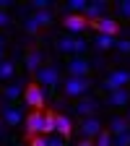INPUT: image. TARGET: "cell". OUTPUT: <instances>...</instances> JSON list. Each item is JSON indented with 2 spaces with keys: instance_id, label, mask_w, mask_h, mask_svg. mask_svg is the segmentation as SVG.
<instances>
[{
  "instance_id": "1",
  "label": "cell",
  "mask_w": 130,
  "mask_h": 146,
  "mask_svg": "<svg viewBox=\"0 0 130 146\" xmlns=\"http://www.w3.org/2000/svg\"><path fill=\"white\" fill-rule=\"evenodd\" d=\"M96 81L91 78V76H65L60 81V89H63V97H70V99H81L88 94V89L94 86Z\"/></svg>"
},
{
  "instance_id": "2",
  "label": "cell",
  "mask_w": 130,
  "mask_h": 146,
  "mask_svg": "<svg viewBox=\"0 0 130 146\" xmlns=\"http://www.w3.org/2000/svg\"><path fill=\"white\" fill-rule=\"evenodd\" d=\"M125 84H130V70L115 68V70L99 84V89H102V94H112V91H117V89H125Z\"/></svg>"
},
{
  "instance_id": "3",
  "label": "cell",
  "mask_w": 130,
  "mask_h": 146,
  "mask_svg": "<svg viewBox=\"0 0 130 146\" xmlns=\"http://www.w3.org/2000/svg\"><path fill=\"white\" fill-rule=\"evenodd\" d=\"M34 81L36 84H44V89H55V86H60V68L55 65V63H44L39 70L34 73Z\"/></svg>"
},
{
  "instance_id": "4",
  "label": "cell",
  "mask_w": 130,
  "mask_h": 146,
  "mask_svg": "<svg viewBox=\"0 0 130 146\" xmlns=\"http://www.w3.org/2000/svg\"><path fill=\"white\" fill-rule=\"evenodd\" d=\"M24 104H29L31 110H39V112H42V110L47 107V91L36 84V81L29 84L26 91H24Z\"/></svg>"
},
{
  "instance_id": "5",
  "label": "cell",
  "mask_w": 130,
  "mask_h": 146,
  "mask_svg": "<svg viewBox=\"0 0 130 146\" xmlns=\"http://www.w3.org/2000/svg\"><path fill=\"white\" fill-rule=\"evenodd\" d=\"M102 104L109 110H127L130 107V89H117L112 94H104Z\"/></svg>"
},
{
  "instance_id": "6",
  "label": "cell",
  "mask_w": 130,
  "mask_h": 146,
  "mask_svg": "<svg viewBox=\"0 0 130 146\" xmlns=\"http://www.w3.org/2000/svg\"><path fill=\"white\" fill-rule=\"evenodd\" d=\"M78 131H81V136H83V138H96V136L104 131V123H102V117H99V115H88V117H81Z\"/></svg>"
},
{
  "instance_id": "7",
  "label": "cell",
  "mask_w": 130,
  "mask_h": 146,
  "mask_svg": "<svg viewBox=\"0 0 130 146\" xmlns=\"http://www.w3.org/2000/svg\"><path fill=\"white\" fill-rule=\"evenodd\" d=\"M65 70H68V76H91V63H88V58L83 55H73L70 60H65Z\"/></svg>"
},
{
  "instance_id": "8",
  "label": "cell",
  "mask_w": 130,
  "mask_h": 146,
  "mask_svg": "<svg viewBox=\"0 0 130 146\" xmlns=\"http://www.w3.org/2000/svg\"><path fill=\"white\" fill-rule=\"evenodd\" d=\"M102 107H104V104H102V99H99V97L86 94V97H81V99H78V104H76V115H78V117H88V115H96Z\"/></svg>"
},
{
  "instance_id": "9",
  "label": "cell",
  "mask_w": 130,
  "mask_h": 146,
  "mask_svg": "<svg viewBox=\"0 0 130 146\" xmlns=\"http://www.w3.org/2000/svg\"><path fill=\"white\" fill-rule=\"evenodd\" d=\"M26 136H44V112H39V110H31V112L26 115Z\"/></svg>"
},
{
  "instance_id": "10",
  "label": "cell",
  "mask_w": 130,
  "mask_h": 146,
  "mask_svg": "<svg viewBox=\"0 0 130 146\" xmlns=\"http://www.w3.org/2000/svg\"><path fill=\"white\" fill-rule=\"evenodd\" d=\"M81 16L86 18L88 24H91V21H99V18L109 16V3H107V0H94V3L86 5V11H83Z\"/></svg>"
},
{
  "instance_id": "11",
  "label": "cell",
  "mask_w": 130,
  "mask_h": 146,
  "mask_svg": "<svg viewBox=\"0 0 130 146\" xmlns=\"http://www.w3.org/2000/svg\"><path fill=\"white\" fill-rule=\"evenodd\" d=\"M88 26H94L99 34H107V36H117L120 34V21L115 16H104V18H99V21H91Z\"/></svg>"
},
{
  "instance_id": "12",
  "label": "cell",
  "mask_w": 130,
  "mask_h": 146,
  "mask_svg": "<svg viewBox=\"0 0 130 146\" xmlns=\"http://www.w3.org/2000/svg\"><path fill=\"white\" fill-rule=\"evenodd\" d=\"M24 65H26V70L31 73V76H34V73L44 65V50H39V47L26 50V55H24Z\"/></svg>"
},
{
  "instance_id": "13",
  "label": "cell",
  "mask_w": 130,
  "mask_h": 146,
  "mask_svg": "<svg viewBox=\"0 0 130 146\" xmlns=\"http://www.w3.org/2000/svg\"><path fill=\"white\" fill-rule=\"evenodd\" d=\"M0 110H3V115H0V117H3V123H5V125H11V128L21 125V123L26 120V117H24V110H18L16 104H3Z\"/></svg>"
},
{
  "instance_id": "14",
  "label": "cell",
  "mask_w": 130,
  "mask_h": 146,
  "mask_svg": "<svg viewBox=\"0 0 130 146\" xmlns=\"http://www.w3.org/2000/svg\"><path fill=\"white\" fill-rule=\"evenodd\" d=\"M63 24H65V29L73 31V34H81V31H86V26H88V21H86L81 13H65V16H63Z\"/></svg>"
},
{
  "instance_id": "15",
  "label": "cell",
  "mask_w": 130,
  "mask_h": 146,
  "mask_svg": "<svg viewBox=\"0 0 130 146\" xmlns=\"http://www.w3.org/2000/svg\"><path fill=\"white\" fill-rule=\"evenodd\" d=\"M107 131L112 133V136L125 133V131H130V123H127V117H125V115H112V117L107 120Z\"/></svg>"
},
{
  "instance_id": "16",
  "label": "cell",
  "mask_w": 130,
  "mask_h": 146,
  "mask_svg": "<svg viewBox=\"0 0 130 146\" xmlns=\"http://www.w3.org/2000/svg\"><path fill=\"white\" fill-rule=\"evenodd\" d=\"M24 84H8L5 89H3V99H5V104H16L18 102V97L24 94Z\"/></svg>"
},
{
  "instance_id": "17",
  "label": "cell",
  "mask_w": 130,
  "mask_h": 146,
  "mask_svg": "<svg viewBox=\"0 0 130 146\" xmlns=\"http://www.w3.org/2000/svg\"><path fill=\"white\" fill-rule=\"evenodd\" d=\"M91 42H94V50H96V52H109V50L115 47L117 39H115V36H107V34H96Z\"/></svg>"
},
{
  "instance_id": "18",
  "label": "cell",
  "mask_w": 130,
  "mask_h": 146,
  "mask_svg": "<svg viewBox=\"0 0 130 146\" xmlns=\"http://www.w3.org/2000/svg\"><path fill=\"white\" fill-rule=\"evenodd\" d=\"M55 133H57L60 138H70V133H73V120L68 117V115H57V131H55Z\"/></svg>"
},
{
  "instance_id": "19",
  "label": "cell",
  "mask_w": 130,
  "mask_h": 146,
  "mask_svg": "<svg viewBox=\"0 0 130 146\" xmlns=\"http://www.w3.org/2000/svg\"><path fill=\"white\" fill-rule=\"evenodd\" d=\"M31 18L36 21V26H39V29L55 24V13H52V11H31Z\"/></svg>"
},
{
  "instance_id": "20",
  "label": "cell",
  "mask_w": 130,
  "mask_h": 146,
  "mask_svg": "<svg viewBox=\"0 0 130 146\" xmlns=\"http://www.w3.org/2000/svg\"><path fill=\"white\" fill-rule=\"evenodd\" d=\"M73 44H76V36L73 34H60L57 36V50L63 55H73Z\"/></svg>"
},
{
  "instance_id": "21",
  "label": "cell",
  "mask_w": 130,
  "mask_h": 146,
  "mask_svg": "<svg viewBox=\"0 0 130 146\" xmlns=\"http://www.w3.org/2000/svg\"><path fill=\"white\" fill-rule=\"evenodd\" d=\"M55 131H57V115L52 110H47L44 112V136H52Z\"/></svg>"
},
{
  "instance_id": "22",
  "label": "cell",
  "mask_w": 130,
  "mask_h": 146,
  "mask_svg": "<svg viewBox=\"0 0 130 146\" xmlns=\"http://www.w3.org/2000/svg\"><path fill=\"white\" fill-rule=\"evenodd\" d=\"M16 76V65H13V60H3V63H0V81H11Z\"/></svg>"
},
{
  "instance_id": "23",
  "label": "cell",
  "mask_w": 130,
  "mask_h": 146,
  "mask_svg": "<svg viewBox=\"0 0 130 146\" xmlns=\"http://www.w3.org/2000/svg\"><path fill=\"white\" fill-rule=\"evenodd\" d=\"M86 5H88L86 0H70V3H65L60 11H63V16H65V13H83Z\"/></svg>"
},
{
  "instance_id": "24",
  "label": "cell",
  "mask_w": 130,
  "mask_h": 146,
  "mask_svg": "<svg viewBox=\"0 0 130 146\" xmlns=\"http://www.w3.org/2000/svg\"><path fill=\"white\" fill-rule=\"evenodd\" d=\"M24 34H29V36H36V34H39V26H36V21L31 18V13L24 16Z\"/></svg>"
},
{
  "instance_id": "25",
  "label": "cell",
  "mask_w": 130,
  "mask_h": 146,
  "mask_svg": "<svg viewBox=\"0 0 130 146\" xmlns=\"http://www.w3.org/2000/svg\"><path fill=\"white\" fill-rule=\"evenodd\" d=\"M88 44H91V39H83V36H76V44H73V55H83L88 52Z\"/></svg>"
},
{
  "instance_id": "26",
  "label": "cell",
  "mask_w": 130,
  "mask_h": 146,
  "mask_svg": "<svg viewBox=\"0 0 130 146\" xmlns=\"http://www.w3.org/2000/svg\"><path fill=\"white\" fill-rule=\"evenodd\" d=\"M94 143H96V146H115V141H112V133H109L107 128H104V131H102V133L94 138Z\"/></svg>"
},
{
  "instance_id": "27",
  "label": "cell",
  "mask_w": 130,
  "mask_h": 146,
  "mask_svg": "<svg viewBox=\"0 0 130 146\" xmlns=\"http://www.w3.org/2000/svg\"><path fill=\"white\" fill-rule=\"evenodd\" d=\"M117 18H127L130 21V0H120L117 3Z\"/></svg>"
},
{
  "instance_id": "28",
  "label": "cell",
  "mask_w": 130,
  "mask_h": 146,
  "mask_svg": "<svg viewBox=\"0 0 130 146\" xmlns=\"http://www.w3.org/2000/svg\"><path fill=\"white\" fill-rule=\"evenodd\" d=\"M112 141H115V146H130V131H125V133H117V136H112Z\"/></svg>"
},
{
  "instance_id": "29",
  "label": "cell",
  "mask_w": 130,
  "mask_h": 146,
  "mask_svg": "<svg viewBox=\"0 0 130 146\" xmlns=\"http://www.w3.org/2000/svg\"><path fill=\"white\" fill-rule=\"evenodd\" d=\"M29 146H49V136H31Z\"/></svg>"
},
{
  "instance_id": "30",
  "label": "cell",
  "mask_w": 130,
  "mask_h": 146,
  "mask_svg": "<svg viewBox=\"0 0 130 146\" xmlns=\"http://www.w3.org/2000/svg\"><path fill=\"white\" fill-rule=\"evenodd\" d=\"M55 3L52 0H34V11H52Z\"/></svg>"
},
{
  "instance_id": "31",
  "label": "cell",
  "mask_w": 130,
  "mask_h": 146,
  "mask_svg": "<svg viewBox=\"0 0 130 146\" xmlns=\"http://www.w3.org/2000/svg\"><path fill=\"white\" fill-rule=\"evenodd\" d=\"M115 47H117L122 55H130V39H117V42H115Z\"/></svg>"
},
{
  "instance_id": "32",
  "label": "cell",
  "mask_w": 130,
  "mask_h": 146,
  "mask_svg": "<svg viewBox=\"0 0 130 146\" xmlns=\"http://www.w3.org/2000/svg\"><path fill=\"white\" fill-rule=\"evenodd\" d=\"M11 21H13V18H11V13L0 11V29H8V26H11Z\"/></svg>"
},
{
  "instance_id": "33",
  "label": "cell",
  "mask_w": 130,
  "mask_h": 146,
  "mask_svg": "<svg viewBox=\"0 0 130 146\" xmlns=\"http://www.w3.org/2000/svg\"><path fill=\"white\" fill-rule=\"evenodd\" d=\"M49 146H65V138H60V136H49Z\"/></svg>"
},
{
  "instance_id": "34",
  "label": "cell",
  "mask_w": 130,
  "mask_h": 146,
  "mask_svg": "<svg viewBox=\"0 0 130 146\" xmlns=\"http://www.w3.org/2000/svg\"><path fill=\"white\" fill-rule=\"evenodd\" d=\"M8 8H13V0H0V11L8 13Z\"/></svg>"
},
{
  "instance_id": "35",
  "label": "cell",
  "mask_w": 130,
  "mask_h": 146,
  "mask_svg": "<svg viewBox=\"0 0 130 146\" xmlns=\"http://www.w3.org/2000/svg\"><path fill=\"white\" fill-rule=\"evenodd\" d=\"M76 146H96V143H94V138H81Z\"/></svg>"
},
{
  "instance_id": "36",
  "label": "cell",
  "mask_w": 130,
  "mask_h": 146,
  "mask_svg": "<svg viewBox=\"0 0 130 146\" xmlns=\"http://www.w3.org/2000/svg\"><path fill=\"white\" fill-rule=\"evenodd\" d=\"M8 44V39H5V34H0V47H5Z\"/></svg>"
},
{
  "instance_id": "37",
  "label": "cell",
  "mask_w": 130,
  "mask_h": 146,
  "mask_svg": "<svg viewBox=\"0 0 130 146\" xmlns=\"http://www.w3.org/2000/svg\"><path fill=\"white\" fill-rule=\"evenodd\" d=\"M5 60V47H0V63Z\"/></svg>"
},
{
  "instance_id": "38",
  "label": "cell",
  "mask_w": 130,
  "mask_h": 146,
  "mask_svg": "<svg viewBox=\"0 0 130 146\" xmlns=\"http://www.w3.org/2000/svg\"><path fill=\"white\" fill-rule=\"evenodd\" d=\"M125 117H127V123H130V107H127V112H125Z\"/></svg>"
},
{
  "instance_id": "39",
  "label": "cell",
  "mask_w": 130,
  "mask_h": 146,
  "mask_svg": "<svg viewBox=\"0 0 130 146\" xmlns=\"http://www.w3.org/2000/svg\"><path fill=\"white\" fill-rule=\"evenodd\" d=\"M3 125H5V123H3V117H0V131H3Z\"/></svg>"
}]
</instances>
